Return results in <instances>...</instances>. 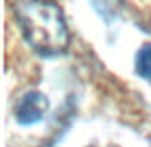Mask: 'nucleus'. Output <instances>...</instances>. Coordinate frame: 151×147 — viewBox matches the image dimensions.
<instances>
[{"label":"nucleus","mask_w":151,"mask_h":147,"mask_svg":"<svg viewBox=\"0 0 151 147\" xmlns=\"http://www.w3.org/2000/svg\"><path fill=\"white\" fill-rule=\"evenodd\" d=\"M134 67H136L138 77H142V78L151 82V42L144 44L138 50L136 59H134Z\"/></svg>","instance_id":"nucleus-3"},{"label":"nucleus","mask_w":151,"mask_h":147,"mask_svg":"<svg viewBox=\"0 0 151 147\" xmlns=\"http://www.w3.org/2000/svg\"><path fill=\"white\" fill-rule=\"evenodd\" d=\"M50 101L42 92H27L15 105V120L21 126L37 124L48 113Z\"/></svg>","instance_id":"nucleus-2"},{"label":"nucleus","mask_w":151,"mask_h":147,"mask_svg":"<svg viewBox=\"0 0 151 147\" xmlns=\"http://www.w3.org/2000/svg\"><path fill=\"white\" fill-rule=\"evenodd\" d=\"M23 40L44 57H55L69 48L71 34L63 10L54 0H17L14 6Z\"/></svg>","instance_id":"nucleus-1"}]
</instances>
